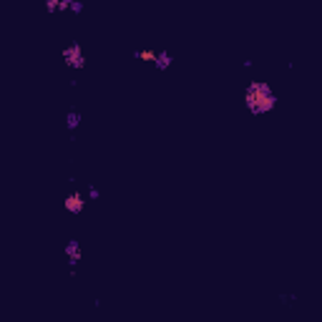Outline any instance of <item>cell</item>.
<instances>
[{
    "instance_id": "6da1fadb",
    "label": "cell",
    "mask_w": 322,
    "mask_h": 322,
    "mask_svg": "<svg viewBox=\"0 0 322 322\" xmlns=\"http://www.w3.org/2000/svg\"><path fill=\"white\" fill-rule=\"evenodd\" d=\"M244 106L249 109V114L262 116V114H269L277 106V96L272 93V88L264 81H252L244 91Z\"/></svg>"
},
{
    "instance_id": "7a4b0ae2",
    "label": "cell",
    "mask_w": 322,
    "mask_h": 322,
    "mask_svg": "<svg viewBox=\"0 0 322 322\" xmlns=\"http://www.w3.org/2000/svg\"><path fill=\"white\" fill-rule=\"evenodd\" d=\"M60 56H63V60H66V66L73 68V71H81V68L86 66V56H83L81 43H71V46H66Z\"/></svg>"
},
{
    "instance_id": "3957f363",
    "label": "cell",
    "mask_w": 322,
    "mask_h": 322,
    "mask_svg": "<svg viewBox=\"0 0 322 322\" xmlns=\"http://www.w3.org/2000/svg\"><path fill=\"white\" fill-rule=\"evenodd\" d=\"M63 206H66V211H71V214H81V211L86 209V197H83L81 191H71V194L66 197Z\"/></svg>"
},
{
    "instance_id": "277c9868",
    "label": "cell",
    "mask_w": 322,
    "mask_h": 322,
    "mask_svg": "<svg viewBox=\"0 0 322 322\" xmlns=\"http://www.w3.org/2000/svg\"><path fill=\"white\" fill-rule=\"evenodd\" d=\"M63 252H66V257H68V264H71V267H76V264L81 262V242H78V239H71V242L66 244Z\"/></svg>"
},
{
    "instance_id": "5b68a950",
    "label": "cell",
    "mask_w": 322,
    "mask_h": 322,
    "mask_svg": "<svg viewBox=\"0 0 322 322\" xmlns=\"http://www.w3.org/2000/svg\"><path fill=\"white\" fill-rule=\"evenodd\" d=\"M171 63H174V56H171L169 51H156V58H154L156 71H169V68H171Z\"/></svg>"
},
{
    "instance_id": "8992f818",
    "label": "cell",
    "mask_w": 322,
    "mask_h": 322,
    "mask_svg": "<svg viewBox=\"0 0 322 322\" xmlns=\"http://www.w3.org/2000/svg\"><path fill=\"white\" fill-rule=\"evenodd\" d=\"M78 126H81V114H78V111H68V114H66V128H68V131H76Z\"/></svg>"
},
{
    "instance_id": "52a82bcc",
    "label": "cell",
    "mask_w": 322,
    "mask_h": 322,
    "mask_svg": "<svg viewBox=\"0 0 322 322\" xmlns=\"http://www.w3.org/2000/svg\"><path fill=\"white\" fill-rule=\"evenodd\" d=\"M134 58H136V60H146V63H154L156 51H148V48H144V51H134Z\"/></svg>"
},
{
    "instance_id": "ba28073f",
    "label": "cell",
    "mask_w": 322,
    "mask_h": 322,
    "mask_svg": "<svg viewBox=\"0 0 322 322\" xmlns=\"http://www.w3.org/2000/svg\"><path fill=\"white\" fill-rule=\"evenodd\" d=\"M71 13H83V3L81 0H71V8H68Z\"/></svg>"
},
{
    "instance_id": "9c48e42d",
    "label": "cell",
    "mask_w": 322,
    "mask_h": 322,
    "mask_svg": "<svg viewBox=\"0 0 322 322\" xmlns=\"http://www.w3.org/2000/svg\"><path fill=\"white\" fill-rule=\"evenodd\" d=\"M88 199H91V202H98V199H101V191H98L96 186H91V189H88Z\"/></svg>"
},
{
    "instance_id": "30bf717a",
    "label": "cell",
    "mask_w": 322,
    "mask_h": 322,
    "mask_svg": "<svg viewBox=\"0 0 322 322\" xmlns=\"http://www.w3.org/2000/svg\"><path fill=\"white\" fill-rule=\"evenodd\" d=\"M71 8V0H58V13H66Z\"/></svg>"
},
{
    "instance_id": "8fae6325",
    "label": "cell",
    "mask_w": 322,
    "mask_h": 322,
    "mask_svg": "<svg viewBox=\"0 0 322 322\" xmlns=\"http://www.w3.org/2000/svg\"><path fill=\"white\" fill-rule=\"evenodd\" d=\"M56 3H58V0H56Z\"/></svg>"
}]
</instances>
